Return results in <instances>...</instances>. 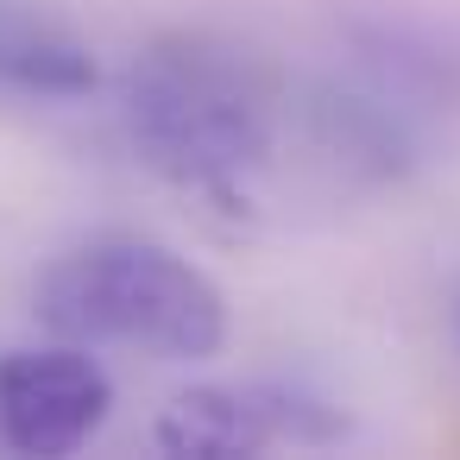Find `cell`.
<instances>
[{
    "instance_id": "obj_5",
    "label": "cell",
    "mask_w": 460,
    "mask_h": 460,
    "mask_svg": "<svg viewBox=\"0 0 460 460\" xmlns=\"http://www.w3.org/2000/svg\"><path fill=\"white\" fill-rule=\"evenodd\" d=\"M290 127L303 133V146L347 183H403L422 158V114L397 95H385L378 83L341 89V83H315L303 95H290Z\"/></svg>"
},
{
    "instance_id": "obj_8",
    "label": "cell",
    "mask_w": 460,
    "mask_h": 460,
    "mask_svg": "<svg viewBox=\"0 0 460 460\" xmlns=\"http://www.w3.org/2000/svg\"><path fill=\"white\" fill-rule=\"evenodd\" d=\"M447 334H454V347H460V284H454V296H447Z\"/></svg>"
},
{
    "instance_id": "obj_6",
    "label": "cell",
    "mask_w": 460,
    "mask_h": 460,
    "mask_svg": "<svg viewBox=\"0 0 460 460\" xmlns=\"http://www.w3.org/2000/svg\"><path fill=\"white\" fill-rule=\"evenodd\" d=\"M341 39L366 83L410 102L416 114L460 120V20L410 7H359L341 20Z\"/></svg>"
},
{
    "instance_id": "obj_4",
    "label": "cell",
    "mask_w": 460,
    "mask_h": 460,
    "mask_svg": "<svg viewBox=\"0 0 460 460\" xmlns=\"http://www.w3.org/2000/svg\"><path fill=\"white\" fill-rule=\"evenodd\" d=\"M114 410V378L95 347L45 341L0 353V447L13 454H76Z\"/></svg>"
},
{
    "instance_id": "obj_2",
    "label": "cell",
    "mask_w": 460,
    "mask_h": 460,
    "mask_svg": "<svg viewBox=\"0 0 460 460\" xmlns=\"http://www.w3.org/2000/svg\"><path fill=\"white\" fill-rule=\"evenodd\" d=\"M45 334L76 347H127L146 359H215L227 347L221 284L139 234H95L58 252L32 284Z\"/></svg>"
},
{
    "instance_id": "obj_1",
    "label": "cell",
    "mask_w": 460,
    "mask_h": 460,
    "mask_svg": "<svg viewBox=\"0 0 460 460\" xmlns=\"http://www.w3.org/2000/svg\"><path fill=\"white\" fill-rule=\"evenodd\" d=\"M120 120L152 177L240 215L252 202V177H265L284 146L290 89L240 39L158 32L127 64Z\"/></svg>"
},
{
    "instance_id": "obj_3",
    "label": "cell",
    "mask_w": 460,
    "mask_h": 460,
    "mask_svg": "<svg viewBox=\"0 0 460 460\" xmlns=\"http://www.w3.org/2000/svg\"><path fill=\"white\" fill-rule=\"evenodd\" d=\"M158 447L183 460H240L265 447H334L353 435L347 410L290 385V378H246V385H196L158 416Z\"/></svg>"
},
{
    "instance_id": "obj_7",
    "label": "cell",
    "mask_w": 460,
    "mask_h": 460,
    "mask_svg": "<svg viewBox=\"0 0 460 460\" xmlns=\"http://www.w3.org/2000/svg\"><path fill=\"white\" fill-rule=\"evenodd\" d=\"M102 64L89 39L45 13L39 0H0V89L26 102H83L95 95Z\"/></svg>"
}]
</instances>
